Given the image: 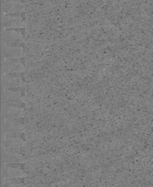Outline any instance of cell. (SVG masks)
Returning a JSON list of instances; mask_svg holds the SVG:
<instances>
[{"label": "cell", "instance_id": "obj_1", "mask_svg": "<svg viewBox=\"0 0 153 187\" xmlns=\"http://www.w3.org/2000/svg\"><path fill=\"white\" fill-rule=\"evenodd\" d=\"M4 165L5 167L13 168L26 172V165L24 163H6Z\"/></svg>", "mask_w": 153, "mask_h": 187}, {"label": "cell", "instance_id": "obj_2", "mask_svg": "<svg viewBox=\"0 0 153 187\" xmlns=\"http://www.w3.org/2000/svg\"><path fill=\"white\" fill-rule=\"evenodd\" d=\"M7 181L13 183H22L25 182V178H7Z\"/></svg>", "mask_w": 153, "mask_h": 187}]
</instances>
